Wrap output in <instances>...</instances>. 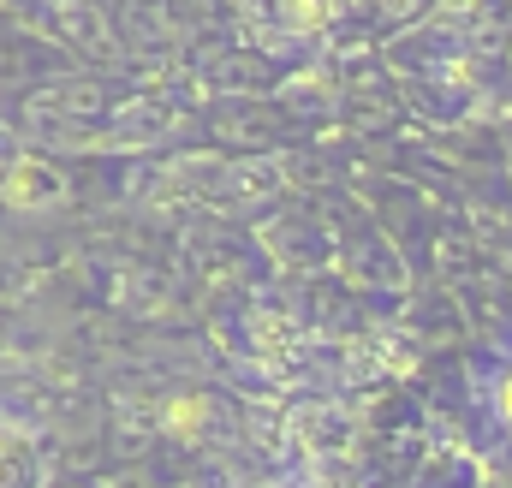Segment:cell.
Here are the masks:
<instances>
[{"label": "cell", "instance_id": "2", "mask_svg": "<svg viewBox=\"0 0 512 488\" xmlns=\"http://www.w3.org/2000/svg\"><path fill=\"white\" fill-rule=\"evenodd\" d=\"M495 417H501V429L512 435V352L501 358V375H495Z\"/></svg>", "mask_w": 512, "mask_h": 488}, {"label": "cell", "instance_id": "3", "mask_svg": "<svg viewBox=\"0 0 512 488\" xmlns=\"http://www.w3.org/2000/svg\"><path fill=\"white\" fill-rule=\"evenodd\" d=\"M328 12H334V0H292V24H328Z\"/></svg>", "mask_w": 512, "mask_h": 488}, {"label": "cell", "instance_id": "1", "mask_svg": "<svg viewBox=\"0 0 512 488\" xmlns=\"http://www.w3.org/2000/svg\"><path fill=\"white\" fill-rule=\"evenodd\" d=\"M48 477H54V459L42 429L0 411V488H48Z\"/></svg>", "mask_w": 512, "mask_h": 488}]
</instances>
